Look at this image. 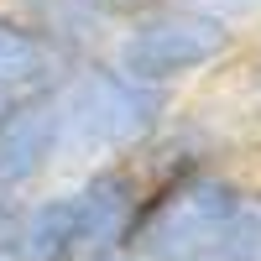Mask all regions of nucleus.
Wrapping results in <instances>:
<instances>
[{"label":"nucleus","mask_w":261,"mask_h":261,"mask_svg":"<svg viewBox=\"0 0 261 261\" xmlns=\"http://www.w3.org/2000/svg\"><path fill=\"white\" fill-rule=\"evenodd\" d=\"M0 105H6V99H0Z\"/></svg>","instance_id":"nucleus-13"},{"label":"nucleus","mask_w":261,"mask_h":261,"mask_svg":"<svg viewBox=\"0 0 261 261\" xmlns=\"http://www.w3.org/2000/svg\"><path fill=\"white\" fill-rule=\"evenodd\" d=\"M84 261H146L136 246H125V241H115V246H105V251H89Z\"/></svg>","instance_id":"nucleus-10"},{"label":"nucleus","mask_w":261,"mask_h":261,"mask_svg":"<svg viewBox=\"0 0 261 261\" xmlns=\"http://www.w3.org/2000/svg\"><path fill=\"white\" fill-rule=\"evenodd\" d=\"M73 68L79 58L68 47H58L47 32H37L27 16L0 11V99L58 89Z\"/></svg>","instance_id":"nucleus-6"},{"label":"nucleus","mask_w":261,"mask_h":261,"mask_svg":"<svg viewBox=\"0 0 261 261\" xmlns=\"http://www.w3.org/2000/svg\"><path fill=\"white\" fill-rule=\"evenodd\" d=\"M246 193H251L246 183H235L230 172H214V167L162 178L146 188V204L125 235V246H136L146 261H193L241 214Z\"/></svg>","instance_id":"nucleus-4"},{"label":"nucleus","mask_w":261,"mask_h":261,"mask_svg":"<svg viewBox=\"0 0 261 261\" xmlns=\"http://www.w3.org/2000/svg\"><path fill=\"white\" fill-rule=\"evenodd\" d=\"M63 157V110L58 89L16 94L0 105V188H27Z\"/></svg>","instance_id":"nucleus-5"},{"label":"nucleus","mask_w":261,"mask_h":261,"mask_svg":"<svg viewBox=\"0 0 261 261\" xmlns=\"http://www.w3.org/2000/svg\"><path fill=\"white\" fill-rule=\"evenodd\" d=\"M230 47H235V21L193 6V0H146L141 11H130L120 21L115 68L167 89L178 79L214 68Z\"/></svg>","instance_id":"nucleus-3"},{"label":"nucleus","mask_w":261,"mask_h":261,"mask_svg":"<svg viewBox=\"0 0 261 261\" xmlns=\"http://www.w3.org/2000/svg\"><path fill=\"white\" fill-rule=\"evenodd\" d=\"M21 220H27V204H21L16 188H0V251L16 256V241H21Z\"/></svg>","instance_id":"nucleus-9"},{"label":"nucleus","mask_w":261,"mask_h":261,"mask_svg":"<svg viewBox=\"0 0 261 261\" xmlns=\"http://www.w3.org/2000/svg\"><path fill=\"white\" fill-rule=\"evenodd\" d=\"M11 11L27 16L37 32H47L58 47H68L79 63L94 58L105 42L115 37V27H120V21L105 6H94V0H11Z\"/></svg>","instance_id":"nucleus-7"},{"label":"nucleus","mask_w":261,"mask_h":261,"mask_svg":"<svg viewBox=\"0 0 261 261\" xmlns=\"http://www.w3.org/2000/svg\"><path fill=\"white\" fill-rule=\"evenodd\" d=\"M256 89H261V68H256Z\"/></svg>","instance_id":"nucleus-12"},{"label":"nucleus","mask_w":261,"mask_h":261,"mask_svg":"<svg viewBox=\"0 0 261 261\" xmlns=\"http://www.w3.org/2000/svg\"><path fill=\"white\" fill-rule=\"evenodd\" d=\"M146 178L136 167H94L73 188L53 193L42 204H27L16 261H84L89 251H105L130 235L136 214L146 204Z\"/></svg>","instance_id":"nucleus-1"},{"label":"nucleus","mask_w":261,"mask_h":261,"mask_svg":"<svg viewBox=\"0 0 261 261\" xmlns=\"http://www.w3.org/2000/svg\"><path fill=\"white\" fill-rule=\"evenodd\" d=\"M0 261H16V256H11V251H0Z\"/></svg>","instance_id":"nucleus-11"},{"label":"nucleus","mask_w":261,"mask_h":261,"mask_svg":"<svg viewBox=\"0 0 261 261\" xmlns=\"http://www.w3.org/2000/svg\"><path fill=\"white\" fill-rule=\"evenodd\" d=\"M193 261H261V193H246L241 214H235Z\"/></svg>","instance_id":"nucleus-8"},{"label":"nucleus","mask_w":261,"mask_h":261,"mask_svg":"<svg viewBox=\"0 0 261 261\" xmlns=\"http://www.w3.org/2000/svg\"><path fill=\"white\" fill-rule=\"evenodd\" d=\"M63 110V157H120L157 141L167 125V89L130 79L115 63L84 58L58 84Z\"/></svg>","instance_id":"nucleus-2"}]
</instances>
